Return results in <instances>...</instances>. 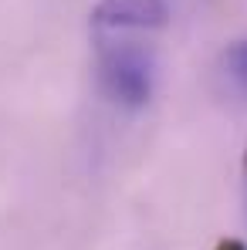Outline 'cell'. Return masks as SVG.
Masks as SVG:
<instances>
[{"label": "cell", "mask_w": 247, "mask_h": 250, "mask_svg": "<svg viewBox=\"0 0 247 250\" xmlns=\"http://www.w3.org/2000/svg\"><path fill=\"white\" fill-rule=\"evenodd\" d=\"M98 78L112 102L125 108H142L153 95V58L132 41L102 44Z\"/></svg>", "instance_id": "1"}, {"label": "cell", "mask_w": 247, "mask_h": 250, "mask_svg": "<svg viewBox=\"0 0 247 250\" xmlns=\"http://www.w3.org/2000/svg\"><path fill=\"white\" fill-rule=\"evenodd\" d=\"M220 68H224L227 82H230V84H234V88H237V91L247 98V38L234 41L227 51H224Z\"/></svg>", "instance_id": "3"}, {"label": "cell", "mask_w": 247, "mask_h": 250, "mask_svg": "<svg viewBox=\"0 0 247 250\" xmlns=\"http://www.w3.org/2000/svg\"><path fill=\"white\" fill-rule=\"evenodd\" d=\"M166 24V0H98L91 7V27L98 31H163Z\"/></svg>", "instance_id": "2"}, {"label": "cell", "mask_w": 247, "mask_h": 250, "mask_svg": "<svg viewBox=\"0 0 247 250\" xmlns=\"http://www.w3.org/2000/svg\"><path fill=\"white\" fill-rule=\"evenodd\" d=\"M217 250H247L244 240H234V237H227V240H220L217 244Z\"/></svg>", "instance_id": "4"}, {"label": "cell", "mask_w": 247, "mask_h": 250, "mask_svg": "<svg viewBox=\"0 0 247 250\" xmlns=\"http://www.w3.org/2000/svg\"><path fill=\"white\" fill-rule=\"evenodd\" d=\"M244 176H247V152H244Z\"/></svg>", "instance_id": "5"}]
</instances>
